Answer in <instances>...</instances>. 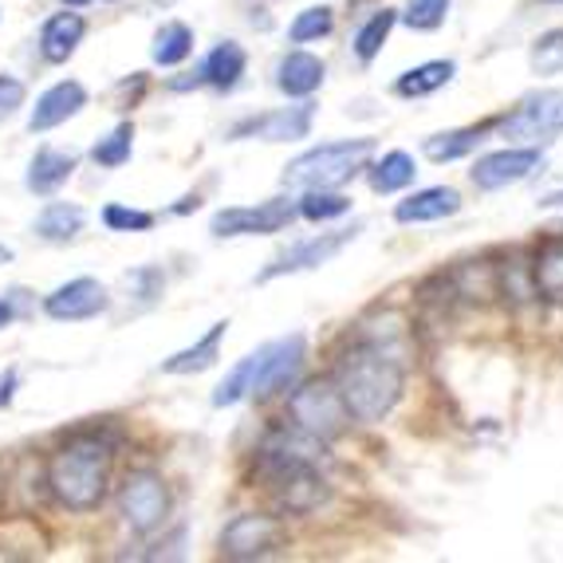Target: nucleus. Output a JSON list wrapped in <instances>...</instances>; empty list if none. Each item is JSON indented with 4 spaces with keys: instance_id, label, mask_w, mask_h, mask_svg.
I'll return each mask as SVG.
<instances>
[{
    "instance_id": "obj_1",
    "label": "nucleus",
    "mask_w": 563,
    "mask_h": 563,
    "mask_svg": "<svg viewBox=\"0 0 563 563\" xmlns=\"http://www.w3.org/2000/svg\"><path fill=\"white\" fill-rule=\"evenodd\" d=\"M406 386V363L378 339H358L335 366V390L355 422H383Z\"/></svg>"
},
{
    "instance_id": "obj_2",
    "label": "nucleus",
    "mask_w": 563,
    "mask_h": 563,
    "mask_svg": "<svg viewBox=\"0 0 563 563\" xmlns=\"http://www.w3.org/2000/svg\"><path fill=\"white\" fill-rule=\"evenodd\" d=\"M114 445L99 433H76L47 457V488L71 512H95L111 485Z\"/></svg>"
},
{
    "instance_id": "obj_3",
    "label": "nucleus",
    "mask_w": 563,
    "mask_h": 563,
    "mask_svg": "<svg viewBox=\"0 0 563 563\" xmlns=\"http://www.w3.org/2000/svg\"><path fill=\"white\" fill-rule=\"evenodd\" d=\"M371 158H375V139L323 142V146H316V151L300 154L296 162L284 166V186L339 189V186H347L355 174H363Z\"/></svg>"
},
{
    "instance_id": "obj_4",
    "label": "nucleus",
    "mask_w": 563,
    "mask_h": 563,
    "mask_svg": "<svg viewBox=\"0 0 563 563\" xmlns=\"http://www.w3.org/2000/svg\"><path fill=\"white\" fill-rule=\"evenodd\" d=\"M288 418L296 430L320 438V442H331L343 426H347V406L339 398L335 378H316V383H303L300 390H291L288 398Z\"/></svg>"
},
{
    "instance_id": "obj_5",
    "label": "nucleus",
    "mask_w": 563,
    "mask_h": 563,
    "mask_svg": "<svg viewBox=\"0 0 563 563\" xmlns=\"http://www.w3.org/2000/svg\"><path fill=\"white\" fill-rule=\"evenodd\" d=\"M119 512L126 528L139 536H151L166 525L169 517V488L154 470H134L126 473L119 488Z\"/></svg>"
},
{
    "instance_id": "obj_6",
    "label": "nucleus",
    "mask_w": 563,
    "mask_h": 563,
    "mask_svg": "<svg viewBox=\"0 0 563 563\" xmlns=\"http://www.w3.org/2000/svg\"><path fill=\"white\" fill-rule=\"evenodd\" d=\"M300 217V206L288 198L261 201V206H233L221 209V213L209 221V233L213 236H268L288 229L291 221Z\"/></svg>"
},
{
    "instance_id": "obj_7",
    "label": "nucleus",
    "mask_w": 563,
    "mask_h": 563,
    "mask_svg": "<svg viewBox=\"0 0 563 563\" xmlns=\"http://www.w3.org/2000/svg\"><path fill=\"white\" fill-rule=\"evenodd\" d=\"M264 481L273 488L276 508L288 517H308L331 497V485L320 473V465H288V470L264 473Z\"/></svg>"
},
{
    "instance_id": "obj_8",
    "label": "nucleus",
    "mask_w": 563,
    "mask_h": 563,
    "mask_svg": "<svg viewBox=\"0 0 563 563\" xmlns=\"http://www.w3.org/2000/svg\"><path fill=\"white\" fill-rule=\"evenodd\" d=\"M303 335H288V339H276V343H264L256 351V375H253V398L264 402V398H273L276 390H288L291 378L300 375L303 366Z\"/></svg>"
},
{
    "instance_id": "obj_9",
    "label": "nucleus",
    "mask_w": 563,
    "mask_h": 563,
    "mask_svg": "<svg viewBox=\"0 0 563 563\" xmlns=\"http://www.w3.org/2000/svg\"><path fill=\"white\" fill-rule=\"evenodd\" d=\"M500 131H505V139L520 142H548L563 134V91L528 95L525 103L500 122Z\"/></svg>"
},
{
    "instance_id": "obj_10",
    "label": "nucleus",
    "mask_w": 563,
    "mask_h": 563,
    "mask_svg": "<svg viewBox=\"0 0 563 563\" xmlns=\"http://www.w3.org/2000/svg\"><path fill=\"white\" fill-rule=\"evenodd\" d=\"M111 308V291L107 284L91 280V276H79V280L59 284L56 291L44 296V311L59 323H79V320H95Z\"/></svg>"
},
{
    "instance_id": "obj_11",
    "label": "nucleus",
    "mask_w": 563,
    "mask_h": 563,
    "mask_svg": "<svg viewBox=\"0 0 563 563\" xmlns=\"http://www.w3.org/2000/svg\"><path fill=\"white\" fill-rule=\"evenodd\" d=\"M276 540H280V525H276V517H264V512H241V517H233L225 525V532H221V555L225 560H261V555H268L276 548Z\"/></svg>"
},
{
    "instance_id": "obj_12",
    "label": "nucleus",
    "mask_w": 563,
    "mask_h": 563,
    "mask_svg": "<svg viewBox=\"0 0 563 563\" xmlns=\"http://www.w3.org/2000/svg\"><path fill=\"white\" fill-rule=\"evenodd\" d=\"M358 236V225L351 229H335V233H320V236H308V241H300L296 249H288L284 256H276L268 268H264L256 280H276V276H288V273H308V268H320V264H328L331 256L343 249V244H351Z\"/></svg>"
},
{
    "instance_id": "obj_13",
    "label": "nucleus",
    "mask_w": 563,
    "mask_h": 563,
    "mask_svg": "<svg viewBox=\"0 0 563 563\" xmlns=\"http://www.w3.org/2000/svg\"><path fill=\"white\" fill-rule=\"evenodd\" d=\"M311 114H316V107H311V103L280 107V111H268V114H256V119L236 122L233 131H229V139H233V142H241V139H264V142H296V139H308Z\"/></svg>"
},
{
    "instance_id": "obj_14",
    "label": "nucleus",
    "mask_w": 563,
    "mask_h": 563,
    "mask_svg": "<svg viewBox=\"0 0 563 563\" xmlns=\"http://www.w3.org/2000/svg\"><path fill=\"white\" fill-rule=\"evenodd\" d=\"M536 169H544V154L540 151H493L485 158H477V166L470 174L477 189H508L532 178Z\"/></svg>"
},
{
    "instance_id": "obj_15",
    "label": "nucleus",
    "mask_w": 563,
    "mask_h": 563,
    "mask_svg": "<svg viewBox=\"0 0 563 563\" xmlns=\"http://www.w3.org/2000/svg\"><path fill=\"white\" fill-rule=\"evenodd\" d=\"M84 107H87V87L76 84V79H64V84L47 87V91L36 99V107H32V114H29V131L32 134L52 131V126H59V122L76 119Z\"/></svg>"
},
{
    "instance_id": "obj_16",
    "label": "nucleus",
    "mask_w": 563,
    "mask_h": 563,
    "mask_svg": "<svg viewBox=\"0 0 563 563\" xmlns=\"http://www.w3.org/2000/svg\"><path fill=\"white\" fill-rule=\"evenodd\" d=\"M87 36V20L79 12L64 9L56 16L44 20V29H40V56L44 64H67V59L76 56L79 44Z\"/></svg>"
},
{
    "instance_id": "obj_17",
    "label": "nucleus",
    "mask_w": 563,
    "mask_h": 563,
    "mask_svg": "<svg viewBox=\"0 0 563 563\" xmlns=\"http://www.w3.org/2000/svg\"><path fill=\"white\" fill-rule=\"evenodd\" d=\"M79 166V154L71 151H56V146H40L29 162V174H24V186L36 194V198H52L56 189H64L71 181Z\"/></svg>"
},
{
    "instance_id": "obj_18",
    "label": "nucleus",
    "mask_w": 563,
    "mask_h": 563,
    "mask_svg": "<svg viewBox=\"0 0 563 563\" xmlns=\"http://www.w3.org/2000/svg\"><path fill=\"white\" fill-rule=\"evenodd\" d=\"M461 209V194L450 186H430L410 194L406 201L395 206V221L398 225H422V221H442V217H453Z\"/></svg>"
},
{
    "instance_id": "obj_19",
    "label": "nucleus",
    "mask_w": 563,
    "mask_h": 563,
    "mask_svg": "<svg viewBox=\"0 0 563 563\" xmlns=\"http://www.w3.org/2000/svg\"><path fill=\"white\" fill-rule=\"evenodd\" d=\"M323 76H328V67H323L320 56H311V52H288L276 67V87L291 99H308L311 91H320Z\"/></svg>"
},
{
    "instance_id": "obj_20",
    "label": "nucleus",
    "mask_w": 563,
    "mask_h": 563,
    "mask_svg": "<svg viewBox=\"0 0 563 563\" xmlns=\"http://www.w3.org/2000/svg\"><path fill=\"white\" fill-rule=\"evenodd\" d=\"M87 225V213L84 206H76V201H47L44 209H40L36 217V236L47 244H67V241H76L79 233H84Z\"/></svg>"
},
{
    "instance_id": "obj_21",
    "label": "nucleus",
    "mask_w": 563,
    "mask_h": 563,
    "mask_svg": "<svg viewBox=\"0 0 563 563\" xmlns=\"http://www.w3.org/2000/svg\"><path fill=\"white\" fill-rule=\"evenodd\" d=\"M225 331H229V320L213 323L194 347L169 355L166 363H162V375H201V371H209V366L217 363V355H221V339H225Z\"/></svg>"
},
{
    "instance_id": "obj_22",
    "label": "nucleus",
    "mask_w": 563,
    "mask_h": 563,
    "mask_svg": "<svg viewBox=\"0 0 563 563\" xmlns=\"http://www.w3.org/2000/svg\"><path fill=\"white\" fill-rule=\"evenodd\" d=\"M244 64H249L244 47L236 44V40H225V44H217L213 52L206 56L201 79H206V84H213L217 91H233V87L241 84V76H244Z\"/></svg>"
},
{
    "instance_id": "obj_23",
    "label": "nucleus",
    "mask_w": 563,
    "mask_h": 563,
    "mask_svg": "<svg viewBox=\"0 0 563 563\" xmlns=\"http://www.w3.org/2000/svg\"><path fill=\"white\" fill-rule=\"evenodd\" d=\"M453 76H457V64H453V59H430V64H418V67H410L406 76H398L395 91L402 95V99H422V95L442 91Z\"/></svg>"
},
{
    "instance_id": "obj_24",
    "label": "nucleus",
    "mask_w": 563,
    "mask_h": 563,
    "mask_svg": "<svg viewBox=\"0 0 563 563\" xmlns=\"http://www.w3.org/2000/svg\"><path fill=\"white\" fill-rule=\"evenodd\" d=\"M532 276H536V291L548 296L552 303H563V236L540 244V253L532 261Z\"/></svg>"
},
{
    "instance_id": "obj_25",
    "label": "nucleus",
    "mask_w": 563,
    "mask_h": 563,
    "mask_svg": "<svg viewBox=\"0 0 563 563\" xmlns=\"http://www.w3.org/2000/svg\"><path fill=\"white\" fill-rule=\"evenodd\" d=\"M488 134V122L485 126H461V131H445V134H430L422 142L426 158L433 162H453V158H465L470 151H477L481 142Z\"/></svg>"
},
{
    "instance_id": "obj_26",
    "label": "nucleus",
    "mask_w": 563,
    "mask_h": 563,
    "mask_svg": "<svg viewBox=\"0 0 563 563\" xmlns=\"http://www.w3.org/2000/svg\"><path fill=\"white\" fill-rule=\"evenodd\" d=\"M413 174H418V166H413L410 154L390 151V154H383V162L371 166V189H375V194H395V189L410 186Z\"/></svg>"
},
{
    "instance_id": "obj_27",
    "label": "nucleus",
    "mask_w": 563,
    "mask_h": 563,
    "mask_svg": "<svg viewBox=\"0 0 563 563\" xmlns=\"http://www.w3.org/2000/svg\"><path fill=\"white\" fill-rule=\"evenodd\" d=\"M189 52H194V32H189V24H181V20L162 24L158 36H154V47H151L154 64L174 67V64H181V59H189Z\"/></svg>"
},
{
    "instance_id": "obj_28",
    "label": "nucleus",
    "mask_w": 563,
    "mask_h": 563,
    "mask_svg": "<svg viewBox=\"0 0 563 563\" xmlns=\"http://www.w3.org/2000/svg\"><path fill=\"white\" fill-rule=\"evenodd\" d=\"M493 276H497V288L505 291V300H512V303H525V300H532V296H540V291H536L532 264L520 261V256H508L505 264H493Z\"/></svg>"
},
{
    "instance_id": "obj_29",
    "label": "nucleus",
    "mask_w": 563,
    "mask_h": 563,
    "mask_svg": "<svg viewBox=\"0 0 563 563\" xmlns=\"http://www.w3.org/2000/svg\"><path fill=\"white\" fill-rule=\"evenodd\" d=\"M131 154H134V126H131V122H119L107 139L95 142L91 158L99 162L103 169H119V166H126V162H131Z\"/></svg>"
},
{
    "instance_id": "obj_30",
    "label": "nucleus",
    "mask_w": 563,
    "mask_h": 563,
    "mask_svg": "<svg viewBox=\"0 0 563 563\" xmlns=\"http://www.w3.org/2000/svg\"><path fill=\"white\" fill-rule=\"evenodd\" d=\"M395 12L390 9H383V12H375V16L366 20L363 29H358V36H355V56L363 59V64H371V59L383 52V44H386V36H390V29H395Z\"/></svg>"
},
{
    "instance_id": "obj_31",
    "label": "nucleus",
    "mask_w": 563,
    "mask_h": 563,
    "mask_svg": "<svg viewBox=\"0 0 563 563\" xmlns=\"http://www.w3.org/2000/svg\"><path fill=\"white\" fill-rule=\"evenodd\" d=\"M296 206H300V217H308V221H331V217L351 213V198H343L335 189H308Z\"/></svg>"
},
{
    "instance_id": "obj_32",
    "label": "nucleus",
    "mask_w": 563,
    "mask_h": 563,
    "mask_svg": "<svg viewBox=\"0 0 563 563\" xmlns=\"http://www.w3.org/2000/svg\"><path fill=\"white\" fill-rule=\"evenodd\" d=\"M253 375H256V355L241 358V363L229 371V378L213 390V406H236L241 398L253 395Z\"/></svg>"
},
{
    "instance_id": "obj_33",
    "label": "nucleus",
    "mask_w": 563,
    "mask_h": 563,
    "mask_svg": "<svg viewBox=\"0 0 563 563\" xmlns=\"http://www.w3.org/2000/svg\"><path fill=\"white\" fill-rule=\"evenodd\" d=\"M331 29H335V12H331L328 4H320V9H303L300 16L291 20L288 40L291 44H311V40L328 36Z\"/></svg>"
},
{
    "instance_id": "obj_34",
    "label": "nucleus",
    "mask_w": 563,
    "mask_h": 563,
    "mask_svg": "<svg viewBox=\"0 0 563 563\" xmlns=\"http://www.w3.org/2000/svg\"><path fill=\"white\" fill-rule=\"evenodd\" d=\"M445 16H450V0H406V9H402L406 29H413V32L442 29Z\"/></svg>"
},
{
    "instance_id": "obj_35",
    "label": "nucleus",
    "mask_w": 563,
    "mask_h": 563,
    "mask_svg": "<svg viewBox=\"0 0 563 563\" xmlns=\"http://www.w3.org/2000/svg\"><path fill=\"white\" fill-rule=\"evenodd\" d=\"M536 76H560L563 71V29H552L532 44Z\"/></svg>"
},
{
    "instance_id": "obj_36",
    "label": "nucleus",
    "mask_w": 563,
    "mask_h": 563,
    "mask_svg": "<svg viewBox=\"0 0 563 563\" xmlns=\"http://www.w3.org/2000/svg\"><path fill=\"white\" fill-rule=\"evenodd\" d=\"M103 225L111 229V233H146V229L154 225V213H146V209H131V206H107Z\"/></svg>"
},
{
    "instance_id": "obj_37",
    "label": "nucleus",
    "mask_w": 563,
    "mask_h": 563,
    "mask_svg": "<svg viewBox=\"0 0 563 563\" xmlns=\"http://www.w3.org/2000/svg\"><path fill=\"white\" fill-rule=\"evenodd\" d=\"M24 99H29V87L20 84L16 76H0V122L12 119L24 107Z\"/></svg>"
},
{
    "instance_id": "obj_38",
    "label": "nucleus",
    "mask_w": 563,
    "mask_h": 563,
    "mask_svg": "<svg viewBox=\"0 0 563 563\" xmlns=\"http://www.w3.org/2000/svg\"><path fill=\"white\" fill-rule=\"evenodd\" d=\"M16 386H20V371H4V378H0V410H4V406H12V398H16Z\"/></svg>"
},
{
    "instance_id": "obj_39",
    "label": "nucleus",
    "mask_w": 563,
    "mask_h": 563,
    "mask_svg": "<svg viewBox=\"0 0 563 563\" xmlns=\"http://www.w3.org/2000/svg\"><path fill=\"white\" fill-rule=\"evenodd\" d=\"M12 320H16V303H12L9 296H4V300H0V331L9 328Z\"/></svg>"
},
{
    "instance_id": "obj_40",
    "label": "nucleus",
    "mask_w": 563,
    "mask_h": 563,
    "mask_svg": "<svg viewBox=\"0 0 563 563\" xmlns=\"http://www.w3.org/2000/svg\"><path fill=\"white\" fill-rule=\"evenodd\" d=\"M540 209H563V189H555V194L540 198Z\"/></svg>"
},
{
    "instance_id": "obj_41",
    "label": "nucleus",
    "mask_w": 563,
    "mask_h": 563,
    "mask_svg": "<svg viewBox=\"0 0 563 563\" xmlns=\"http://www.w3.org/2000/svg\"><path fill=\"white\" fill-rule=\"evenodd\" d=\"M198 206H201L198 198H186V201H181V206H174V213H189V209H198Z\"/></svg>"
},
{
    "instance_id": "obj_42",
    "label": "nucleus",
    "mask_w": 563,
    "mask_h": 563,
    "mask_svg": "<svg viewBox=\"0 0 563 563\" xmlns=\"http://www.w3.org/2000/svg\"><path fill=\"white\" fill-rule=\"evenodd\" d=\"M12 261V249L9 244H0V264H9Z\"/></svg>"
},
{
    "instance_id": "obj_43",
    "label": "nucleus",
    "mask_w": 563,
    "mask_h": 563,
    "mask_svg": "<svg viewBox=\"0 0 563 563\" xmlns=\"http://www.w3.org/2000/svg\"><path fill=\"white\" fill-rule=\"evenodd\" d=\"M67 9H84V4H91V0H64Z\"/></svg>"
},
{
    "instance_id": "obj_44",
    "label": "nucleus",
    "mask_w": 563,
    "mask_h": 563,
    "mask_svg": "<svg viewBox=\"0 0 563 563\" xmlns=\"http://www.w3.org/2000/svg\"><path fill=\"white\" fill-rule=\"evenodd\" d=\"M548 4H563V0H548Z\"/></svg>"
}]
</instances>
